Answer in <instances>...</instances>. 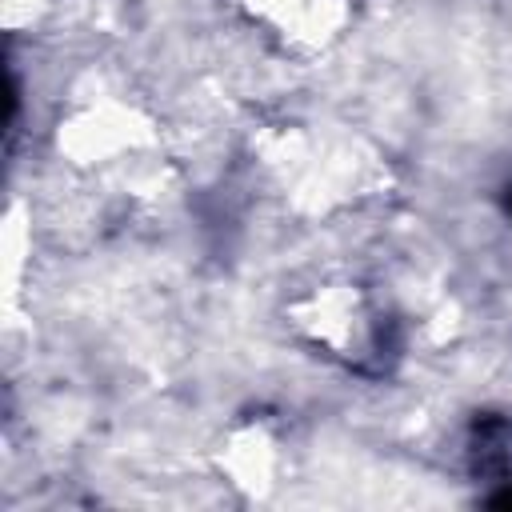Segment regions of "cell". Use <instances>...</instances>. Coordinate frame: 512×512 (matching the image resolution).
<instances>
[{
    "instance_id": "obj_5",
    "label": "cell",
    "mask_w": 512,
    "mask_h": 512,
    "mask_svg": "<svg viewBox=\"0 0 512 512\" xmlns=\"http://www.w3.org/2000/svg\"><path fill=\"white\" fill-rule=\"evenodd\" d=\"M44 4H48V0H4V24H8L12 32L24 28V24H36L40 12H44Z\"/></svg>"
},
{
    "instance_id": "obj_4",
    "label": "cell",
    "mask_w": 512,
    "mask_h": 512,
    "mask_svg": "<svg viewBox=\"0 0 512 512\" xmlns=\"http://www.w3.org/2000/svg\"><path fill=\"white\" fill-rule=\"evenodd\" d=\"M240 4L248 8V16H256V20L272 24L276 32H284V24H288L308 0H240Z\"/></svg>"
},
{
    "instance_id": "obj_3",
    "label": "cell",
    "mask_w": 512,
    "mask_h": 512,
    "mask_svg": "<svg viewBox=\"0 0 512 512\" xmlns=\"http://www.w3.org/2000/svg\"><path fill=\"white\" fill-rule=\"evenodd\" d=\"M352 20V0H308L288 24H284V40H292L296 48H328Z\"/></svg>"
},
{
    "instance_id": "obj_2",
    "label": "cell",
    "mask_w": 512,
    "mask_h": 512,
    "mask_svg": "<svg viewBox=\"0 0 512 512\" xmlns=\"http://www.w3.org/2000/svg\"><path fill=\"white\" fill-rule=\"evenodd\" d=\"M300 324L316 344L340 352V348L356 344V336L364 328L360 300H356V292L348 284H332V288H324V292H316V296H308L300 304Z\"/></svg>"
},
{
    "instance_id": "obj_1",
    "label": "cell",
    "mask_w": 512,
    "mask_h": 512,
    "mask_svg": "<svg viewBox=\"0 0 512 512\" xmlns=\"http://www.w3.org/2000/svg\"><path fill=\"white\" fill-rule=\"evenodd\" d=\"M56 144L76 168H120L128 160H144L156 148V128L136 104L108 96L76 108L60 124Z\"/></svg>"
}]
</instances>
